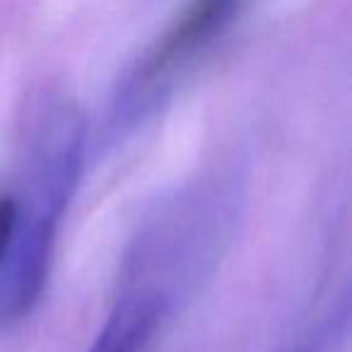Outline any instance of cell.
<instances>
[{
  "label": "cell",
  "mask_w": 352,
  "mask_h": 352,
  "mask_svg": "<svg viewBox=\"0 0 352 352\" xmlns=\"http://www.w3.org/2000/svg\"><path fill=\"white\" fill-rule=\"evenodd\" d=\"M82 166V128L68 111H56L36 135L30 196L20 201V220L8 258L0 265V323L34 307L49 273L56 227L73 196Z\"/></svg>",
  "instance_id": "6da1fadb"
},
{
  "label": "cell",
  "mask_w": 352,
  "mask_h": 352,
  "mask_svg": "<svg viewBox=\"0 0 352 352\" xmlns=\"http://www.w3.org/2000/svg\"><path fill=\"white\" fill-rule=\"evenodd\" d=\"M236 8L239 0H188L133 68L123 87L121 107L133 111L147 107L179 70L222 34Z\"/></svg>",
  "instance_id": "7a4b0ae2"
},
{
  "label": "cell",
  "mask_w": 352,
  "mask_h": 352,
  "mask_svg": "<svg viewBox=\"0 0 352 352\" xmlns=\"http://www.w3.org/2000/svg\"><path fill=\"white\" fill-rule=\"evenodd\" d=\"M169 311V294L140 285L116 299L87 352H145Z\"/></svg>",
  "instance_id": "3957f363"
},
{
  "label": "cell",
  "mask_w": 352,
  "mask_h": 352,
  "mask_svg": "<svg viewBox=\"0 0 352 352\" xmlns=\"http://www.w3.org/2000/svg\"><path fill=\"white\" fill-rule=\"evenodd\" d=\"M17 220H20V198L0 191V265L8 258V251L15 239Z\"/></svg>",
  "instance_id": "277c9868"
},
{
  "label": "cell",
  "mask_w": 352,
  "mask_h": 352,
  "mask_svg": "<svg viewBox=\"0 0 352 352\" xmlns=\"http://www.w3.org/2000/svg\"><path fill=\"white\" fill-rule=\"evenodd\" d=\"M333 333H336V326L333 328L331 326L316 328V331L302 336L299 340L280 347L278 352H336L338 336H333Z\"/></svg>",
  "instance_id": "5b68a950"
}]
</instances>
